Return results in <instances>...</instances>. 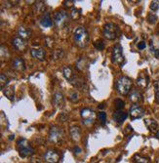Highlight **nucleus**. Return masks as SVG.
<instances>
[{
	"mask_svg": "<svg viewBox=\"0 0 159 163\" xmlns=\"http://www.w3.org/2000/svg\"><path fill=\"white\" fill-rule=\"evenodd\" d=\"M144 109L141 107L139 105H133L130 108V117L132 118L133 120H136V119H139V118H142L144 115Z\"/></svg>",
	"mask_w": 159,
	"mask_h": 163,
	"instance_id": "obj_9",
	"label": "nucleus"
},
{
	"mask_svg": "<svg viewBox=\"0 0 159 163\" xmlns=\"http://www.w3.org/2000/svg\"><path fill=\"white\" fill-rule=\"evenodd\" d=\"M44 159L48 163H58L60 159V155L54 149H49L44 155Z\"/></svg>",
	"mask_w": 159,
	"mask_h": 163,
	"instance_id": "obj_10",
	"label": "nucleus"
},
{
	"mask_svg": "<svg viewBox=\"0 0 159 163\" xmlns=\"http://www.w3.org/2000/svg\"><path fill=\"white\" fill-rule=\"evenodd\" d=\"M69 133H70V136H71V138L73 141H75V142H78L79 140L81 138V130L79 128L78 126H72L71 128L69 129Z\"/></svg>",
	"mask_w": 159,
	"mask_h": 163,
	"instance_id": "obj_18",
	"label": "nucleus"
},
{
	"mask_svg": "<svg viewBox=\"0 0 159 163\" xmlns=\"http://www.w3.org/2000/svg\"><path fill=\"white\" fill-rule=\"evenodd\" d=\"M69 99L72 101V102H77L78 101V93L76 91H73L72 93H71V95H70V97H69Z\"/></svg>",
	"mask_w": 159,
	"mask_h": 163,
	"instance_id": "obj_33",
	"label": "nucleus"
},
{
	"mask_svg": "<svg viewBox=\"0 0 159 163\" xmlns=\"http://www.w3.org/2000/svg\"><path fill=\"white\" fill-rule=\"evenodd\" d=\"M94 46L96 47V49L97 50H99V51H101V50H104V41L103 40H97V41H95L94 42Z\"/></svg>",
	"mask_w": 159,
	"mask_h": 163,
	"instance_id": "obj_28",
	"label": "nucleus"
},
{
	"mask_svg": "<svg viewBox=\"0 0 159 163\" xmlns=\"http://www.w3.org/2000/svg\"><path fill=\"white\" fill-rule=\"evenodd\" d=\"M18 33H19L21 38H23V39H28V38H30V36H31V32L24 25L20 26L19 29H18Z\"/></svg>",
	"mask_w": 159,
	"mask_h": 163,
	"instance_id": "obj_19",
	"label": "nucleus"
},
{
	"mask_svg": "<svg viewBox=\"0 0 159 163\" xmlns=\"http://www.w3.org/2000/svg\"><path fill=\"white\" fill-rule=\"evenodd\" d=\"M30 54H31V57L33 59L38 61H44L46 57L45 50L43 48H32L30 50Z\"/></svg>",
	"mask_w": 159,
	"mask_h": 163,
	"instance_id": "obj_11",
	"label": "nucleus"
},
{
	"mask_svg": "<svg viewBox=\"0 0 159 163\" xmlns=\"http://www.w3.org/2000/svg\"><path fill=\"white\" fill-rule=\"evenodd\" d=\"M3 93L5 95L9 100H14V96H15V90H14V87L12 86H9L6 87L5 89L3 90Z\"/></svg>",
	"mask_w": 159,
	"mask_h": 163,
	"instance_id": "obj_22",
	"label": "nucleus"
},
{
	"mask_svg": "<svg viewBox=\"0 0 159 163\" xmlns=\"http://www.w3.org/2000/svg\"><path fill=\"white\" fill-rule=\"evenodd\" d=\"M144 123H145V125H147V128L151 130V132H155L157 130L158 124H157V122L155 120H153V119H145Z\"/></svg>",
	"mask_w": 159,
	"mask_h": 163,
	"instance_id": "obj_21",
	"label": "nucleus"
},
{
	"mask_svg": "<svg viewBox=\"0 0 159 163\" xmlns=\"http://www.w3.org/2000/svg\"><path fill=\"white\" fill-rule=\"evenodd\" d=\"M151 51H152V53L154 54V56H155L157 59H159V50H158V49H152Z\"/></svg>",
	"mask_w": 159,
	"mask_h": 163,
	"instance_id": "obj_37",
	"label": "nucleus"
},
{
	"mask_svg": "<svg viewBox=\"0 0 159 163\" xmlns=\"http://www.w3.org/2000/svg\"><path fill=\"white\" fill-rule=\"evenodd\" d=\"M12 67L15 70H17V72H24L25 69V64L23 59L20 58V57H18V58H16L14 61H13Z\"/></svg>",
	"mask_w": 159,
	"mask_h": 163,
	"instance_id": "obj_12",
	"label": "nucleus"
},
{
	"mask_svg": "<svg viewBox=\"0 0 159 163\" xmlns=\"http://www.w3.org/2000/svg\"><path fill=\"white\" fill-rule=\"evenodd\" d=\"M65 103V98L64 95L61 93V92H57L53 96V104H54L55 107H61Z\"/></svg>",
	"mask_w": 159,
	"mask_h": 163,
	"instance_id": "obj_17",
	"label": "nucleus"
},
{
	"mask_svg": "<svg viewBox=\"0 0 159 163\" xmlns=\"http://www.w3.org/2000/svg\"><path fill=\"white\" fill-rule=\"evenodd\" d=\"M135 161H136V163H149L148 158L138 155H135Z\"/></svg>",
	"mask_w": 159,
	"mask_h": 163,
	"instance_id": "obj_27",
	"label": "nucleus"
},
{
	"mask_svg": "<svg viewBox=\"0 0 159 163\" xmlns=\"http://www.w3.org/2000/svg\"><path fill=\"white\" fill-rule=\"evenodd\" d=\"M68 15L67 11L65 10H59L55 13L54 15V22L57 26L59 28H63L64 25L68 24Z\"/></svg>",
	"mask_w": 159,
	"mask_h": 163,
	"instance_id": "obj_7",
	"label": "nucleus"
},
{
	"mask_svg": "<svg viewBox=\"0 0 159 163\" xmlns=\"http://www.w3.org/2000/svg\"><path fill=\"white\" fill-rule=\"evenodd\" d=\"M137 84H138L141 88H145L148 84V78L147 77L145 78V77H143V76L139 77L138 79H137Z\"/></svg>",
	"mask_w": 159,
	"mask_h": 163,
	"instance_id": "obj_23",
	"label": "nucleus"
},
{
	"mask_svg": "<svg viewBox=\"0 0 159 163\" xmlns=\"http://www.w3.org/2000/svg\"><path fill=\"white\" fill-rule=\"evenodd\" d=\"M17 144H18V148H19V153L22 157H28L29 155H32L34 153V149L30 146L28 140L20 139Z\"/></svg>",
	"mask_w": 159,
	"mask_h": 163,
	"instance_id": "obj_3",
	"label": "nucleus"
},
{
	"mask_svg": "<svg viewBox=\"0 0 159 163\" xmlns=\"http://www.w3.org/2000/svg\"><path fill=\"white\" fill-rule=\"evenodd\" d=\"M73 39L78 47L84 48L87 46L88 42H89V33H88L85 28L80 26V28H76L75 32H74Z\"/></svg>",
	"mask_w": 159,
	"mask_h": 163,
	"instance_id": "obj_1",
	"label": "nucleus"
},
{
	"mask_svg": "<svg viewBox=\"0 0 159 163\" xmlns=\"http://www.w3.org/2000/svg\"><path fill=\"white\" fill-rule=\"evenodd\" d=\"M8 84V78L6 77L5 74H1L0 75V85H1V89L4 90L6 88V85Z\"/></svg>",
	"mask_w": 159,
	"mask_h": 163,
	"instance_id": "obj_25",
	"label": "nucleus"
},
{
	"mask_svg": "<svg viewBox=\"0 0 159 163\" xmlns=\"http://www.w3.org/2000/svg\"><path fill=\"white\" fill-rule=\"evenodd\" d=\"M98 117H99V120L101 122V125H105V123H107V113L101 111V112L99 113Z\"/></svg>",
	"mask_w": 159,
	"mask_h": 163,
	"instance_id": "obj_29",
	"label": "nucleus"
},
{
	"mask_svg": "<svg viewBox=\"0 0 159 163\" xmlns=\"http://www.w3.org/2000/svg\"><path fill=\"white\" fill-rule=\"evenodd\" d=\"M156 163H159V157L157 158V160H156Z\"/></svg>",
	"mask_w": 159,
	"mask_h": 163,
	"instance_id": "obj_42",
	"label": "nucleus"
},
{
	"mask_svg": "<svg viewBox=\"0 0 159 163\" xmlns=\"http://www.w3.org/2000/svg\"><path fill=\"white\" fill-rule=\"evenodd\" d=\"M155 100L157 103H159V91L155 92Z\"/></svg>",
	"mask_w": 159,
	"mask_h": 163,
	"instance_id": "obj_39",
	"label": "nucleus"
},
{
	"mask_svg": "<svg viewBox=\"0 0 159 163\" xmlns=\"http://www.w3.org/2000/svg\"><path fill=\"white\" fill-rule=\"evenodd\" d=\"M156 138L159 140V131H157V132H156Z\"/></svg>",
	"mask_w": 159,
	"mask_h": 163,
	"instance_id": "obj_41",
	"label": "nucleus"
},
{
	"mask_svg": "<svg viewBox=\"0 0 159 163\" xmlns=\"http://www.w3.org/2000/svg\"><path fill=\"white\" fill-rule=\"evenodd\" d=\"M40 25L43 28H50L53 25V22L51 19V15L49 12H45L43 14V16L40 19Z\"/></svg>",
	"mask_w": 159,
	"mask_h": 163,
	"instance_id": "obj_14",
	"label": "nucleus"
},
{
	"mask_svg": "<svg viewBox=\"0 0 159 163\" xmlns=\"http://www.w3.org/2000/svg\"><path fill=\"white\" fill-rule=\"evenodd\" d=\"M49 138H50L51 142L59 144L65 138V131H64V129L61 128V127L53 126L51 128V130H50Z\"/></svg>",
	"mask_w": 159,
	"mask_h": 163,
	"instance_id": "obj_5",
	"label": "nucleus"
},
{
	"mask_svg": "<svg viewBox=\"0 0 159 163\" xmlns=\"http://www.w3.org/2000/svg\"><path fill=\"white\" fill-rule=\"evenodd\" d=\"M129 100L132 103L137 104L143 100V95L138 89H133L131 91V93L129 94Z\"/></svg>",
	"mask_w": 159,
	"mask_h": 163,
	"instance_id": "obj_13",
	"label": "nucleus"
},
{
	"mask_svg": "<svg viewBox=\"0 0 159 163\" xmlns=\"http://www.w3.org/2000/svg\"><path fill=\"white\" fill-rule=\"evenodd\" d=\"M132 87V80L127 76H120L116 81V89L119 94L126 96L129 94Z\"/></svg>",
	"mask_w": 159,
	"mask_h": 163,
	"instance_id": "obj_2",
	"label": "nucleus"
},
{
	"mask_svg": "<svg viewBox=\"0 0 159 163\" xmlns=\"http://www.w3.org/2000/svg\"><path fill=\"white\" fill-rule=\"evenodd\" d=\"M145 47H147V44H145V42H144V41L140 42V43L138 44V48H139L140 50H144Z\"/></svg>",
	"mask_w": 159,
	"mask_h": 163,
	"instance_id": "obj_35",
	"label": "nucleus"
},
{
	"mask_svg": "<svg viewBox=\"0 0 159 163\" xmlns=\"http://www.w3.org/2000/svg\"><path fill=\"white\" fill-rule=\"evenodd\" d=\"M147 21H148V23H151V24H155L157 21V16L154 14H148Z\"/></svg>",
	"mask_w": 159,
	"mask_h": 163,
	"instance_id": "obj_31",
	"label": "nucleus"
},
{
	"mask_svg": "<svg viewBox=\"0 0 159 163\" xmlns=\"http://www.w3.org/2000/svg\"><path fill=\"white\" fill-rule=\"evenodd\" d=\"M73 151H74V153H75V155H79V153L81 152V148L79 147H74Z\"/></svg>",
	"mask_w": 159,
	"mask_h": 163,
	"instance_id": "obj_36",
	"label": "nucleus"
},
{
	"mask_svg": "<svg viewBox=\"0 0 159 163\" xmlns=\"http://www.w3.org/2000/svg\"><path fill=\"white\" fill-rule=\"evenodd\" d=\"M118 32H119V29L114 24L108 23V24L104 25L103 33H104V36L105 38H108V40H113V39H115L118 36Z\"/></svg>",
	"mask_w": 159,
	"mask_h": 163,
	"instance_id": "obj_4",
	"label": "nucleus"
},
{
	"mask_svg": "<svg viewBox=\"0 0 159 163\" xmlns=\"http://www.w3.org/2000/svg\"><path fill=\"white\" fill-rule=\"evenodd\" d=\"M128 116V113L123 111H117L112 114V119L117 122V123H122L126 120V118Z\"/></svg>",
	"mask_w": 159,
	"mask_h": 163,
	"instance_id": "obj_16",
	"label": "nucleus"
},
{
	"mask_svg": "<svg viewBox=\"0 0 159 163\" xmlns=\"http://www.w3.org/2000/svg\"><path fill=\"white\" fill-rule=\"evenodd\" d=\"M60 119H63V121H65V120H67V116H65V115H61V116H60Z\"/></svg>",
	"mask_w": 159,
	"mask_h": 163,
	"instance_id": "obj_40",
	"label": "nucleus"
},
{
	"mask_svg": "<svg viewBox=\"0 0 159 163\" xmlns=\"http://www.w3.org/2000/svg\"><path fill=\"white\" fill-rule=\"evenodd\" d=\"M10 54H9V51L7 49V47H5L4 45H1V59H8Z\"/></svg>",
	"mask_w": 159,
	"mask_h": 163,
	"instance_id": "obj_26",
	"label": "nucleus"
},
{
	"mask_svg": "<svg viewBox=\"0 0 159 163\" xmlns=\"http://www.w3.org/2000/svg\"><path fill=\"white\" fill-rule=\"evenodd\" d=\"M13 46L15 47V49L18 51H25L26 48V43L25 40L21 37H16L13 39Z\"/></svg>",
	"mask_w": 159,
	"mask_h": 163,
	"instance_id": "obj_15",
	"label": "nucleus"
},
{
	"mask_svg": "<svg viewBox=\"0 0 159 163\" xmlns=\"http://www.w3.org/2000/svg\"><path fill=\"white\" fill-rule=\"evenodd\" d=\"M81 116L83 118V122L84 124L87 125V126H90L93 125L96 121V112L93 111L91 108H83L81 109Z\"/></svg>",
	"mask_w": 159,
	"mask_h": 163,
	"instance_id": "obj_6",
	"label": "nucleus"
},
{
	"mask_svg": "<svg viewBox=\"0 0 159 163\" xmlns=\"http://www.w3.org/2000/svg\"><path fill=\"white\" fill-rule=\"evenodd\" d=\"M81 16V11L79 9L73 8L71 11H70V17H71L72 20H78Z\"/></svg>",
	"mask_w": 159,
	"mask_h": 163,
	"instance_id": "obj_24",
	"label": "nucleus"
},
{
	"mask_svg": "<svg viewBox=\"0 0 159 163\" xmlns=\"http://www.w3.org/2000/svg\"><path fill=\"white\" fill-rule=\"evenodd\" d=\"M111 58H112L113 63H115L119 65H123V62H124V55H123L122 47L120 45H115L113 47Z\"/></svg>",
	"mask_w": 159,
	"mask_h": 163,
	"instance_id": "obj_8",
	"label": "nucleus"
},
{
	"mask_svg": "<svg viewBox=\"0 0 159 163\" xmlns=\"http://www.w3.org/2000/svg\"><path fill=\"white\" fill-rule=\"evenodd\" d=\"M124 105H125V103L123 102L122 100H120V99L115 100V108L118 109V111H121V108H124Z\"/></svg>",
	"mask_w": 159,
	"mask_h": 163,
	"instance_id": "obj_30",
	"label": "nucleus"
},
{
	"mask_svg": "<svg viewBox=\"0 0 159 163\" xmlns=\"http://www.w3.org/2000/svg\"><path fill=\"white\" fill-rule=\"evenodd\" d=\"M63 72H64V76L65 77V79H68L70 83H72L73 79L75 78V75H74L72 72V69L69 67H65L63 69Z\"/></svg>",
	"mask_w": 159,
	"mask_h": 163,
	"instance_id": "obj_20",
	"label": "nucleus"
},
{
	"mask_svg": "<svg viewBox=\"0 0 159 163\" xmlns=\"http://www.w3.org/2000/svg\"><path fill=\"white\" fill-rule=\"evenodd\" d=\"M75 1H64V6L65 7H71L74 5Z\"/></svg>",
	"mask_w": 159,
	"mask_h": 163,
	"instance_id": "obj_34",
	"label": "nucleus"
},
{
	"mask_svg": "<svg viewBox=\"0 0 159 163\" xmlns=\"http://www.w3.org/2000/svg\"><path fill=\"white\" fill-rule=\"evenodd\" d=\"M154 87H155V92L159 91V80H157L155 83H154Z\"/></svg>",
	"mask_w": 159,
	"mask_h": 163,
	"instance_id": "obj_38",
	"label": "nucleus"
},
{
	"mask_svg": "<svg viewBox=\"0 0 159 163\" xmlns=\"http://www.w3.org/2000/svg\"><path fill=\"white\" fill-rule=\"evenodd\" d=\"M151 9L152 11H157L159 9V1H152L151 4Z\"/></svg>",
	"mask_w": 159,
	"mask_h": 163,
	"instance_id": "obj_32",
	"label": "nucleus"
}]
</instances>
